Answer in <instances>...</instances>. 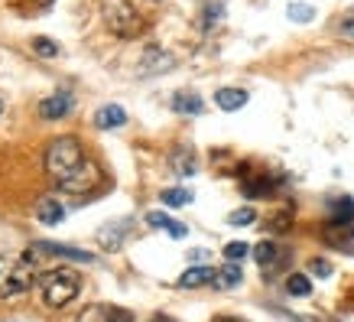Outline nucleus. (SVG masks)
Returning <instances> with one entry per match:
<instances>
[{
    "mask_svg": "<svg viewBox=\"0 0 354 322\" xmlns=\"http://www.w3.org/2000/svg\"><path fill=\"white\" fill-rule=\"evenodd\" d=\"M104 183V172H101V166H97L95 160H85L82 166H78L68 179H65L59 189L62 193H68V195H91L97 189V186Z\"/></svg>",
    "mask_w": 354,
    "mask_h": 322,
    "instance_id": "39448f33",
    "label": "nucleus"
},
{
    "mask_svg": "<svg viewBox=\"0 0 354 322\" xmlns=\"http://www.w3.org/2000/svg\"><path fill=\"white\" fill-rule=\"evenodd\" d=\"M286 13H290V20H296V23H309L312 17H315V10H312L309 3H290Z\"/></svg>",
    "mask_w": 354,
    "mask_h": 322,
    "instance_id": "393cba45",
    "label": "nucleus"
},
{
    "mask_svg": "<svg viewBox=\"0 0 354 322\" xmlns=\"http://www.w3.org/2000/svg\"><path fill=\"white\" fill-rule=\"evenodd\" d=\"M39 290H43V300L49 310H65L82 293V277L72 267L46 270L43 277H39Z\"/></svg>",
    "mask_w": 354,
    "mask_h": 322,
    "instance_id": "7ed1b4c3",
    "label": "nucleus"
},
{
    "mask_svg": "<svg viewBox=\"0 0 354 322\" xmlns=\"http://www.w3.org/2000/svg\"><path fill=\"white\" fill-rule=\"evenodd\" d=\"M215 322H247V319H237V316H218Z\"/></svg>",
    "mask_w": 354,
    "mask_h": 322,
    "instance_id": "2f4dec72",
    "label": "nucleus"
},
{
    "mask_svg": "<svg viewBox=\"0 0 354 322\" xmlns=\"http://www.w3.org/2000/svg\"><path fill=\"white\" fill-rule=\"evenodd\" d=\"M101 20L120 39H133L143 33V20L130 0H101Z\"/></svg>",
    "mask_w": 354,
    "mask_h": 322,
    "instance_id": "20e7f679",
    "label": "nucleus"
},
{
    "mask_svg": "<svg viewBox=\"0 0 354 322\" xmlns=\"http://www.w3.org/2000/svg\"><path fill=\"white\" fill-rule=\"evenodd\" d=\"M169 105L176 114H202L205 111V101L195 95V91H176Z\"/></svg>",
    "mask_w": 354,
    "mask_h": 322,
    "instance_id": "ddd939ff",
    "label": "nucleus"
},
{
    "mask_svg": "<svg viewBox=\"0 0 354 322\" xmlns=\"http://www.w3.org/2000/svg\"><path fill=\"white\" fill-rule=\"evenodd\" d=\"M185 231H189V228H185L183 222H176V225L169 228V235H172V238H185Z\"/></svg>",
    "mask_w": 354,
    "mask_h": 322,
    "instance_id": "c85d7f7f",
    "label": "nucleus"
},
{
    "mask_svg": "<svg viewBox=\"0 0 354 322\" xmlns=\"http://www.w3.org/2000/svg\"><path fill=\"white\" fill-rule=\"evenodd\" d=\"M95 124L101 130H118L127 124V111L120 105H104V107H97L95 111Z\"/></svg>",
    "mask_w": 354,
    "mask_h": 322,
    "instance_id": "9b49d317",
    "label": "nucleus"
},
{
    "mask_svg": "<svg viewBox=\"0 0 354 322\" xmlns=\"http://www.w3.org/2000/svg\"><path fill=\"white\" fill-rule=\"evenodd\" d=\"M169 166L176 176H195V170H198V160H195V150L192 147H176L169 156Z\"/></svg>",
    "mask_w": 354,
    "mask_h": 322,
    "instance_id": "f8f14e48",
    "label": "nucleus"
},
{
    "mask_svg": "<svg viewBox=\"0 0 354 322\" xmlns=\"http://www.w3.org/2000/svg\"><path fill=\"white\" fill-rule=\"evenodd\" d=\"M78 322H133V312L111 306V303H91V306L82 310Z\"/></svg>",
    "mask_w": 354,
    "mask_h": 322,
    "instance_id": "423d86ee",
    "label": "nucleus"
},
{
    "mask_svg": "<svg viewBox=\"0 0 354 322\" xmlns=\"http://www.w3.org/2000/svg\"><path fill=\"white\" fill-rule=\"evenodd\" d=\"M124 235H127V222H118V225H108L97 231V244L108 247V251H118L120 241H124Z\"/></svg>",
    "mask_w": 354,
    "mask_h": 322,
    "instance_id": "f3484780",
    "label": "nucleus"
},
{
    "mask_svg": "<svg viewBox=\"0 0 354 322\" xmlns=\"http://www.w3.org/2000/svg\"><path fill=\"white\" fill-rule=\"evenodd\" d=\"M147 225H150V228H162V231H169V228L176 225V222H172V218H169L166 212H147Z\"/></svg>",
    "mask_w": 354,
    "mask_h": 322,
    "instance_id": "bb28decb",
    "label": "nucleus"
},
{
    "mask_svg": "<svg viewBox=\"0 0 354 322\" xmlns=\"http://www.w3.org/2000/svg\"><path fill=\"white\" fill-rule=\"evenodd\" d=\"M215 105L221 107V111H237V107L247 105V91L244 88H221L215 95Z\"/></svg>",
    "mask_w": 354,
    "mask_h": 322,
    "instance_id": "dca6fc26",
    "label": "nucleus"
},
{
    "mask_svg": "<svg viewBox=\"0 0 354 322\" xmlns=\"http://www.w3.org/2000/svg\"><path fill=\"white\" fill-rule=\"evenodd\" d=\"M309 274H315V277H328V274H332V264L322 260V258H312L309 260Z\"/></svg>",
    "mask_w": 354,
    "mask_h": 322,
    "instance_id": "cd10ccee",
    "label": "nucleus"
},
{
    "mask_svg": "<svg viewBox=\"0 0 354 322\" xmlns=\"http://www.w3.org/2000/svg\"><path fill=\"white\" fill-rule=\"evenodd\" d=\"M218 277V270L212 267H189L179 277V287H185V290H195V287H208V283H215Z\"/></svg>",
    "mask_w": 354,
    "mask_h": 322,
    "instance_id": "4468645a",
    "label": "nucleus"
},
{
    "mask_svg": "<svg viewBox=\"0 0 354 322\" xmlns=\"http://www.w3.org/2000/svg\"><path fill=\"white\" fill-rule=\"evenodd\" d=\"M254 260L260 264V270H270V267H277L279 260H283V251H279L273 241H260V244L254 247Z\"/></svg>",
    "mask_w": 354,
    "mask_h": 322,
    "instance_id": "2eb2a0df",
    "label": "nucleus"
},
{
    "mask_svg": "<svg viewBox=\"0 0 354 322\" xmlns=\"http://www.w3.org/2000/svg\"><path fill=\"white\" fill-rule=\"evenodd\" d=\"M225 17V3H205L202 7V26H215Z\"/></svg>",
    "mask_w": 354,
    "mask_h": 322,
    "instance_id": "b1692460",
    "label": "nucleus"
},
{
    "mask_svg": "<svg viewBox=\"0 0 354 322\" xmlns=\"http://www.w3.org/2000/svg\"><path fill=\"white\" fill-rule=\"evenodd\" d=\"M46 172L55 179V186H62L72 172L85 163V153H82V143L75 137H55L49 147H46Z\"/></svg>",
    "mask_w": 354,
    "mask_h": 322,
    "instance_id": "f03ea898",
    "label": "nucleus"
},
{
    "mask_svg": "<svg viewBox=\"0 0 354 322\" xmlns=\"http://www.w3.org/2000/svg\"><path fill=\"white\" fill-rule=\"evenodd\" d=\"M205 258H208V251H205V247H195V251H192V260H195V264H202Z\"/></svg>",
    "mask_w": 354,
    "mask_h": 322,
    "instance_id": "7c9ffc66",
    "label": "nucleus"
},
{
    "mask_svg": "<svg viewBox=\"0 0 354 322\" xmlns=\"http://www.w3.org/2000/svg\"><path fill=\"white\" fill-rule=\"evenodd\" d=\"M36 283V264L30 254H0V300L20 296Z\"/></svg>",
    "mask_w": 354,
    "mask_h": 322,
    "instance_id": "f257e3e1",
    "label": "nucleus"
},
{
    "mask_svg": "<svg viewBox=\"0 0 354 322\" xmlns=\"http://www.w3.org/2000/svg\"><path fill=\"white\" fill-rule=\"evenodd\" d=\"M32 49H36V55H43V59H55V55H59V46H55L49 36H36V39H32Z\"/></svg>",
    "mask_w": 354,
    "mask_h": 322,
    "instance_id": "5701e85b",
    "label": "nucleus"
},
{
    "mask_svg": "<svg viewBox=\"0 0 354 322\" xmlns=\"http://www.w3.org/2000/svg\"><path fill=\"white\" fill-rule=\"evenodd\" d=\"M160 199H162V205L179 208V205H189V202H192V193H189V189H166Z\"/></svg>",
    "mask_w": 354,
    "mask_h": 322,
    "instance_id": "4be33fe9",
    "label": "nucleus"
},
{
    "mask_svg": "<svg viewBox=\"0 0 354 322\" xmlns=\"http://www.w3.org/2000/svg\"><path fill=\"white\" fill-rule=\"evenodd\" d=\"M0 114H3V98H0Z\"/></svg>",
    "mask_w": 354,
    "mask_h": 322,
    "instance_id": "473e14b6",
    "label": "nucleus"
},
{
    "mask_svg": "<svg viewBox=\"0 0 354 322\" xmlns=\"http://www.w3.org/2000/svg\"><path fill=\"white\" fill-rule=\"evenodd\" d=\"M241 280H244V274H241V267H237V264H231V260H227L225 267L218 270V277H215V287H218V290H231V287H241Z\"/></svg>",
    "mask_w": 354,
    "mask_h": 322,
    "instance_id": "6ab92c4d",
    "label": "nucleus"
},
{
    "mask_svg": "<svg viewBox=\"0 0 354 322\" xmlns=\"http://www.w3.org/2000/svg\"><path fill=\"white\" fill-rule=\"evenodd\" d=\"M156 322H160V319H156Z\"/></svg>",
    "mask_w": 354,
    "mask_h": 322,
    "instance_id": "72a5a7b5",
    "label": "nucleus"
},
{
    "mask_svg": "<svg viewBox=\"0 0 354 322\" xmlns=\"http://www.w3.org/2000/svg\"><path fill=\"white\" fill-rule=\"evenodd\" d=\"M172 65H176V59H172L166 49H160V46H150V49L143 53V59H140V75H156V72H169Z\"/></svg>",
    "mask_w": 354,
    "mask_h": 322,
    "instance_id": "6e6552de",
    "label": "nucleus"
},
{
    "mask_svg": "<svg viewBox=\"0 0 354 322\" xmlns=\"http://www.w3.org/2000/svg\"><path fill=\"white\" fill-rule=\"evenodd\" d=\"M65 218V205L55 199V195H46V199H39V205H36V222L39 225H59Z\"/></svg>",
    "mask_w": 354,
    "mask_h": 322,
    "instance_id": "9d476101",
    "label": "nucleus"
},
{
    "mask_svg": "<svg viewBox=\"0 0 354 322\" xmlns=\"http://www.w3.org/2000/svg\"><path fill=\"white\" fill-rule=\"evenodd\" d=\"M328 225H354V202L348 195L332 202V222Z\"/></svg>",
    "mask_w": 354,
    "mask_h": 322,
    "instance_id": "a211bd4d",
    "label": "nucleus"
},
{
    "mask_svg": "<svg viewBox=\"0 0 354 322\" xmlns=\"http://www.w3.org/2000/svg\"><path fill=\"white\" fill-rule=\"evenodd\" d=\"M36 254H53V258H68V260H85L91 264L95 254H88V251H78V247H68V244H55V241H36L32 244Z\"/></svg>",
    "mask_w": 354,
    "mask_h": 322,
    "instance_id": "1a4fd4ad",
    "label": "nucleus"
},
{
    "mask_svg": "<svg viewBox=\"0 0 354 322\" xmlns=\"http://www.w3.org/2000/svg\"><path fill=\"white\" fill-rule=\"evenodd\" d=\"M72 107H75V98L68 95V91H55V95H49V98L39 101V118L43 120H62Z\"/></svg>",
    "mask_w": 354,
    "mask_h": 322,
    "instance_id": "0eeeda50",
    "label": "nucleus"
},
{
    "mask_svg": "<svg viewBox=\"0 0 354 322\" xmlns=\"http://www.w3.org/2000/svg\"><path fill=\"white\" fill-rule=\"evenodd\" d=\"M286 290H290V296H309L312 293V283L306 274H290V280H286Z\"/></svg>",
    "mask_w": 354,
    "mask_h": 322,
    "instance_id": "412c9836",
    "label": "nucleus"
},
{
    "mask_svg": "<svg viewBox=\"0 0 354 322\" xmlns=\"http://www.w3.org/2000/svg\"><path fill=\"white\" fill-rule=\"evenodd\" d=\"M338 30H342L344 36H354V20H342L338 23Z\"/></svg>",
    "mask_w": 354,
    "mask_h": 322,
    "instance_id": "c756f323",
    "label": "nucleus"
},
{
    "mask_svg": "<svg viewBox=\"0 0 354 322\" xmlns=\"http://www.w3.org/2000/svg\"><path fill=\"white\" fill-rule=\"evenodd\" d=\"M254 222H257V212H254L250 205L234 208V212L227 215V225H231V228H247V225H254Z\"/></svg>",
    "mask_w": 354,
    "mask_h": 322,
    "instance_id": "aec40b11",
    "label": "nucleus"
},
{
    "mask_svg": "<svg viewBox=\"0 0 354 322\" xmlns=\"http://www.w3.org/2000/svg\"><path fill=\"white\" fill-rule=\"evenodd\" d=\"M247 254H250V247H247L244 241H231V244L225 247V258L231 260V264H237V260H244Z\"/></svg>",
    "mask_w": 354,
    "mask_h": 322,
    "instance_id": "a878e982",
    "label": "nucleus"
}]
</instances>
